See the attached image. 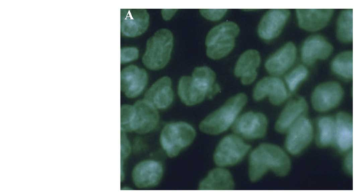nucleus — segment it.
I'll use <instances>...</instances> for the list:
<instances>
[{
	"label": "nucleus",
	"mask_w": 356,
	"mask_h": 193,
	"mask_svg": "<svg viewBox=\"0 0 356 193\" xmlns=\"http://www.w3.org/2000/svg\"><path fill=\"white\" fill-rule=\"evenodd\" d=\"M248 176L252 182L259 181L268 171L279 176H284L291 169V160L279 146L263 143L250 154Z\"/></svg>",
	"instance_id": "nucleus-1"
},
{
	"label": "nucleus",
	"mask_w": 356,
	"mask_h": 193,
	"mask_svg": "<svg viewBox=\"0 0 356 193\" xmlns=\"http://www.w3.org/2000/svg\"><path fill=\"white\" fill-rule=\"evenodd\" d=\"M353 9L343 10L339 15L337 22V39L343 43L353 41Z\"/></svg>",
	"instance_id": "nucleus-27"
},
{
	"label": "nucleus",
	"mask_w": 356,
	"mask_h": 193,
	"mask_svg": "<svg viewBox=\"0 0 356 193\" xmlns=\"http://www.w3.org/2000/svg\"><path fill=\"white\" fill-rule=\"evenodd\" d=\"M173 48V35L166 28L158 30L146 43L142 58L143 65L151 70L163 69L169 62Z\"/></svg>",
	"instance_id": "nucleus-4"
},
{
	"label": "nucleus",
	"mask_w": 356,
	"mask_h": 193,
	"mask_svg": "<svg viewBox=\"0 0 356 193\" xmlns=\"http://www.w3.org/2000/svg\"><path fill=\"white\" fill-rule=\"evenodd\" d=\"M285 148L292 155L301 153L311 143L313 138V126L311 121L303 116L288 130Z\"/></svg>",
	"instance_id": "nucleus-10"
},
{
	"label": "nucleus",
	"mask_w": 356,
	"mask_h": 193,
	"mask_svg": "<svg viewBox=\"0 0 356 193\" xmlns=\"http://www.w3.org/2000/svg\"><path fill=\"white\" fill-rule=\"evenodd\" d=\"M174 93L172 81L168 76L158 79L147 90L144 99L150 103L156 109L163 110L168 108L172 103Z\"/></svg>",
	"instance_id": "nucleus-20"
},
{
	"label": "nucleus",
	"mask_w": 356,
	"mask_h": 193,
	"mask_svg": "<svg viewBox=\"0 0 356 193\" xmlns=\"http://www.w3.org/2000/svg\"><path fill=\"white\" fill-rule=\"evenodd\" d=\"M308 69L302 65H300L292 69L285 76V83L289 92H293L298 86L307 78Z\"/></svg>",
	"instance_id": "nucleus-28"
},
{
	"label": "nucleus",
	"mask_w": 356,
	"mask_h": 193,
	"mask_svg": "<svg viewBox=\"0 0 356 193\" xmlns=\"http://www.w3.org/2000/svg\"><path fill=\"white\" fill-rule=\"evenodd\" d=\"M234 187L232 174L223 167L211 169L199 184L200 190H230Z\"/></svg>",
	"instance_id": "nucleus-24"
},
{
	"label": "nucleus",
	"mask_w": 356,
	"mask_h": 193,
	"mask_svg": "<svg viewBox=\"0 0 356 193\" xmlns=\"http://www.w3.org/2000/svg\"><path fill=\"white\" fill-rule=\"evenodd\" d=\"M178 95L187 106H193L211 98L220 92L216 83V74L209 67H196L191 76H182L178 83Z\"/></svg>",
	"instance_id": "nucleus-2"
},
{
	"label": "nucleus",
	"mask_w": 356,
	"mask_h": 193,
	"mask_svg": "<svg viewBox=\"0 0 356 193\" xmlns=\"http://www.w3.org/2000/svg\"><path fill=\"white\" fill-rule=\"evenodd\" d=\"M335 138L334 146L341 152H346L353 146V118L345 112H339L334 117Z\"/></svg>",
	"instance_id": "nucleus-23"
},
{
	"label": "nucleus",
	"mask_w": 356,
	"mask_h": 193,
	"mask_svg": "<svg viewBox=\"0 0 356 193\" xmlns=\"http://www.w3.org/2000/svg\"><path fill=\"white\" fill-rule=\"evenodd\" d=\"M247 100L244 93H238L230 97L222 106L200 122V131L209 135H218L225 132L233 126Z\"/></svg>",
	"instance_id": "nucleus-3"
},
{
	"label": "nucleus",
	"mask_w": 356,
	"mask_h": 193,
	"mask_svg": "<svg viewBox=\"0 0 356 193\" xmlns=\"http://www.w3.org/2000/svg\"><path fill=\"white\" fill-rule=\"evenodd\" d=\"M177 10L175 9H164L162 10L161 14L163 19L170 20L176 13Z\"/></svg>",
	"instance_id": "nucleus-33"
},
{
	"label": "nucleus",
	"mask_w": 356,
	"mask_h": 193,
	"mask_svg": "<svg viewBox=\"0 0 356 193\" xmlns=\"http://www.w3.org/2000/svg\"><path fill=\"white\" fill-rule=\"evenodd\" d=\"M121 90L128 98L140 95L147 83L146 71L136 65H129L121 71Z\"/></svg>",
	"instance_id": "nucleus-18"
},
{
	"label": "nucleus",
	"mask_w": 356,
	"mask_h": 193,
	"mask_svg": "<svg viewBox=\"0 0 356 193\" xmlns=\"http://www.w3.org/2000/svg\"><path fill=\"white\" fill-rule=\"evenodd\" d=\"M239 31L238 26L230 21L224 22L212 28L205 40L207 56L213 60L227 56L234 47L235 39Z\"/></svg>",
	"instance_id": "nucleus-5"
},
{
	"label": "nucleus",
	"mask_w": 356,
	"mask_h": 193,
	"mask_svg": "<svg viewBox=\"0 0 356 193\" xmlns=\"http://www.w3.org/2000/svg\"><path fill=\"white\" fill-rule=\"evenodd\" d=\"M163 174L162 164L154 160H145L138 162L133 169L131 178L134 184L139 188L156 186Z\"/></svg>",
	"instance_id": "nucleus-13"
},
{
	"label": "nucleus",
	"mask_w": 356,
	"mask_h": 193,
	"mask_svg": "<svg viewBox=\"0 0 356 193\" xmlns=\"http://www.w3.org/2000/svg\"><path fill=\"white\" fill-rule=\"evenodd\" d=\"M252 96L260 101L268 97L273 105H280L289 97V92L282 80L277 76H266L255 85Z\"/></svg>",
	"instance_id": "nucleus-12"
},
{
	"label": "nucleus",
	"mask_w": 356,
	"mask_h": 193,
	"mask_svg": "<svg viewBox=\"0 0 356 193\" xmlns=\"http://www.w3.org/2000/svg\"><path fill=\"white\" fill-rule=\"evenodd\" d=\"M268 127L266 117L261 112H247L238 117L232 126L237 135L248 140L265 136Z\"/></svg>",
	"instance_id": "nucleus-8"
},
{
	"label": "nucleus",
	"mask_w": 356,
	"mask_h": 193,
	"mask_svg": "<svg viewBox=\"0 0 356 193\" xmlns=\"http://www.w3.org/2000/svg\"><path fill=\"white\" fill-rule=\"evenodd\" d=\"M335 138V119L331 116H323L318 119L316 144L320 147L334 145Z\"/></svg>",
	"instance_id": "nucleus-25"
},
{
	"label": "nucleus",
	"mask_w": 356,
	"mask_h": 193,
	"mask_svg": "<svg viewBox=\"0 0 356 193\" xmlns=\"http://www.w3.org/2000/svg\"><path fill=\"white\" fill-rule=\"evenodd\" d=\"M133 106L131 132L145 134L154 130L159 121L157 109L144 99L136 101Z\"/></svg>",
	"instance_id": "nucleus-11"
},
{
	"label": "nucleus",
	"mask_w": 356,
	"mask_h": 193,
	"mask_svg": "<svg viewBox=\"0 0 356 193\" xmlns=\"http://www.w3.org/2000/svg\"><path fill=\"white\" fill-rule=\"evenodd\" d=\"M131 146L128 139L124 135V132L122 133L121 136V158L122 160H124L129 154Z\"/></svg>",
	"instance_id": "nucleus-32"
},
{
	"label": "nucleus",
	"mask_w": 356,
	"mask_h": 193,
	"mask_svg": "<svg viewBox=\"0 0 356 193\" xmlns=\"http://www.w3.org/2000/svg\"><path fill=\"white\" fill-rule=\"evenodd\" d=\"M138 54L139 51L136 47H123L121 49V62L126 63L135 60L138 58Z\"/></svg>",
	"instance_id": "nucleus-31"
},
{
	"label": "nucleus",
	"mask_w": 356,
	"mask_h": 193,
	"mask_svg": "<svg viewBox=\"0 0 356 193\" xmlns=\"http://www.w3.org/2000/svg\"><path fill=\"white\" fill-rule=\"evenodd\" d=\"M200 14L205 19L210 21H218L224 17L227 12L226 9H201Z\"/></svg>",
	"instance_id": "nucleus-30"
},
{
	"label": "nucleus",
	"mask_w": 356,
	"mask_h": 193,
	"mask_svg": "<svg viewBox=\"0 0 356 193\" xmlns=\"http://www.w3.org/2000/svg\"><path fill=\"white\" fill-rule=\"evenodd\" d=\"M308 105L303 97L289 101L279 115L275 124V130L281 133H286L291 126L300 117L306 116Z\"/></svg>",
	"instance_id": "nucleus-19"
},
{
	"label": "nucleus",
	"mask_w": 356,
	"mask_h": 193,
	"mask_svg": "<svg viewBox=\"0 0 356 193\" xmlns=\"http://www.w3.org/2000/svg\"><path fill=\"white\" fill-rule=\"evenodd\" d=\"M333 12L332 9H297L298 26L307 31H319L327 26Z\"/></svg>",
	"instance_id": "nucleus-22"
},
{
	"label": "nucleus",
	"mask_w": 356,
	"mask_h": 193,
	"mask_svg": "<svg viewBox=\"0 0 356 193\" xmlns=\"http://www.w3.org/2000/svg\"><path fill=\"white\" fill-rule=\"evenodd\" d=\"M343 96L341 85L335 81L321 83L314 90L311 101L314 109L318 112H326L336 108Z\"/></svg>",
	"instance_id": "nucleus-9"
},
{
	"label": "nucleus",
	"mask_w": 356,
	"mask_h": 193,
	"mask_svg": "<svg viewBox=\"0 0 356 193\" xmlns=\"http://www.w3.org/2000/svg\"><path fill=\"white\" fill-rule=\"evenodd\" d=\"M289 15L290 11L288 9L269 10L258 25V35L266 41L276 38L281 33Z\"/></svg>",
	"instance_id": "nucleus-14"
},
{
	"label": "nucleus",
	"mask_w": 356,
	"mask_h": 193,
	"mask_svg": "<svg viewBox=\"0 0 356 193\" xmlns=\"http://www.w3.org/2000/svg\"><path fill=\"white\" fill-rule=\"evenodd\" d=\"M332 71L343 79L353 78V52L346 51L338 54L332 61Z\"/></svg>",
	"instance_id": "nucleus-26"
},
{
	"label": "nucleus",
	"mask_w": 356,
	"mask_h": 193,
	"mask_svg": "<svg viewBox=\"0 0 356 193\" xmlns=\"http://www.w3.org/2000/svg\"><path fill=\"white\" fill-rule=\"evenodd\" d=\"M261 57L254 49L244 51L237 60L234 67V75L240 78L243 85H250L257 76V69L259 66Z\"/></svg>",
	"instance_id": "nucleus-21"
},
{
	"label": "nucleus",
	"mask_w": 356,
	"mask_h": 193,
	"mask_svg": "<svg viewBox=\"0 0 356 193\" xmlns=\"http://www.w3.org/2000/svg\"><path fill=\"white\" fill-rule=\"evenodd\" d=\"M296 55V45L289 42L268 57L265 62V68L272 76L282 75L294 64Z\"/></svg>",
	"instance_id": "nucleus-17"
},
{
	"label": "nucleus",
	"mask_w": 356,
	"mask_h": 193,
	"mask_svg": "<svg viewBox=\"0 0 356 193\" xmlns=\"http://www.w3.org/2000/svg\"><path fill=\"white\" fill-rule=\"evenodd\" d=\"M120 18L121 33L129 37L142 35L149 25V14L145 9H122Z\"/></svg>",
	"instance_id": "nucleus-16"
},
{
	"label": "nucleus",
	"mask_w": 356,
	"mask_h": 193,
	"mask_svg": "<svg viewBox=\"0 0 356 193\" xmlns=\"http://www.w3.org/2000/svg\"><path fill=\"white\" fill-rule=\"evenodd\" d=\"M196 135L195 128L184 121L166 124L160 135V144L170 158L177 156L181 151L188 146Z\"/></svg>",
	"instance_id": "nucleus-6"
},
{
	"label": "nucleus",
	"mask_w": 356,
	"mask_h": 193,
	"mask_svg": "<svg viewBox=\"0 0 356 193\" xmlns=\"http://www.w3.org/2000/svg\"><path fill=\"white\" fill-rule=\"evenodd\" d=\"M250 146L236 135L224 137L217 145L213 161L220 167H230L239 163L250 151Z\"/></svg>",
	"instance_id": "nucleus-7"
},
{
	"label": "nucleus",
	"mask_w": 356,
	"mask_h": 193,
	"mask_svg": "<svg viewBox=\"0 0 356 193\" xmlns=\"http://www.w3.org/2000/svg\"><path fill=\"white\" fill-rule=\"evenodd\" d=\"M134 106L131 105H122L121 106V130L122 132H131V123L132 119Z\"/></svg>",
	"instance_id": "nucleus-29"
},
{
	"label": "nucleus",
	"mask_w": 356,
	"mask_h": 193,
	"mask_svg": "<svg viewBox=\"0 0 356 193\" xmlns=\"http://www.w3.org/2000/svg\"><path fill=\"white\" fill-rule=\"evenodd\" d=\"M332 51V45L324 37L313 35L308 37L301 47V59L305 65L310 66L318 60L327 59Z\"/></svg>",
	"instance_id": "nucleus-15"
}]
</instances>
